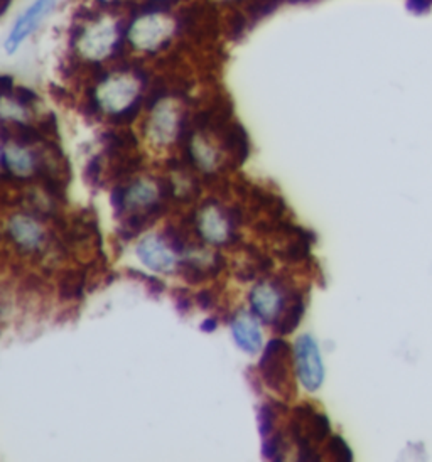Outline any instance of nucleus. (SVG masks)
I'll use <instances>...</instances> for the list:
<instances>
[{"mask_svg": "<svg viewBox=\"0 0 432 462\" xmlns=\"http://www.w3.org/2000/svg\"><path fill=\"white\" fill-rule=\"evenodd\" d=\"M7 237L13 240L15 247L23 251L40 250L44 243V235L41 231L40 225L32 220V214L29 216H13L7 225Z\"/></svg>", "mask_w": 432, "mask_h": 462, "instance_id": "0eeeda50", "label": "nucleus"}, {"mask_svg": "<svg viewBox=\"0 0 432 462\" xmlns=\"http://www.w3.org/2000/svg\"><path fill=\"white\" fill-rule=\"evenodd\" d=\"M262 456L263 459H267V461H282L284 459V437L280 432L263 439Z\"/></svg>", "mask_w": 432, "mask_h": 462, "instance_id": "6ab92c4d", "label": "nucleus"}, {"mask_svg": "<svg viewBox=\"0 0 432 462\" xmlns=\"http://www.w3.org/2000/svg\"><path fill=\"white\" fill-rule=\"evenodd\" d=\"M129 276L131 277H139L142 278V280H145V284L149 285V292L154 295V297H158L159 294H162V292L166 291V285H164V282H161L159 278L156 277H147L145 274H142V272H133V270H129Z\"/></svg>", "mask_w": 432, "mask_h": 462, "instance_id": "a878e982", "label": "nucleus"}, {"mask_svg": "<svg viewBox=\"0 0 432 462\" xmlns=\"http://www.w3.org/2000/svg\"><path fill=\"white\" fill-rule=\"evenodd\" d=\"M85 284H87V268L66 272L65 277L61 278V284H60L61 301H73V299L79 301V299H83Z\"/></svg>", "mask_w": 432, "mask_h": 462, "instance_id": "f8f14e48", "label": "nucleus"}, {"mask_svg": "<svg viewBox=\"0 0 432 462\" xmlns=\"http://www.w3.org/2000/svg\"><path fill=\"white\" fill-rule=\"evenodd\" d=\"M197 303L201 309H205V311H208L211 305H213V295H211V291H201L197 295Z\"/></svg>", "mask_w": 432, "mask_h": 462, "instance_id": "473e14b6", "label": "nucleus"}, {"mask_svg": "<svg viewBox=\"0 0 432 462\" xmlns=\"http://www.w3.org/2000/svg\"><path fill=\"white\" fill-rule=\"evenodd\" d=\"M252 23H250L247 14L244 13L240 7H232V13L226 14L223 29L228 36V40L240 41L245 38L247 31H250Z\"/></svg>", "mask_w": 432, "mask_h": 462, "instance_id": "2eb2a0df", "label": "nucleus"}, {"mask_svg": "<svg viewBox=\"0 0 432 462\" xmlns=\"http://www.w3.org/2000/svg\"><path fill=\"white\" fill-rule=\"evenodd\" d=\"M289 367H290V346L284 340H271L263 349L259 370L262 373L263 382L275 392H286Z\"/></svg>", "mask_w": 432, "mask_h": 462, "instance_id": "7ed1b4c3", "label": "nucleus"}, {"mask_svg": "<svg viewBox=\"0 0 432 462\" xmlns=\"http://www.w3.org/2000/svg\"><path fill=\"white\" fill-rule=\"evenodd\" d=\"M145 96L144 95H137L131 104L124 106L122 110H115L112 115H110V122L114 125H129L133 120L137 119V115L141 113L142 105H144Z\"/></svg>", "mask_w": 432, "mask_h": 462, "instance_id": "a211bd4d", "label": "nucleus"}, {"mask_svg": "<svg viewBox=\"0 0 432 462\" xmlns=\"http://www.w3.org/2000/svg\"><path fill=\"white\" fill-rule=\"evenodd\" d=\"M14 88H15V86H14L13 77L2 75V77H0V92H2V96H4V98H9Z\"/></svg>", "mask_w": 432, "mask_h": 462, "instance_id": "2f4dec72", "label": "nucleus"}, {"mask_svg": "<svg viewBox=\"0 0 432 462\" xmlns=\"http://www.w3.org/2000/svg\"><path fill=\"white\" fill-rule=\"evenodd\" d=\"M100 142L106 147V154L108 158L115 159L122 154V150L135 149L137 147V137L132 131L125 132H104L100 137Z\"/></svg>", "mask_w": 432, "mask_h": 462, "instance_id": "ddd939ff", "label": "nucleus"}, {"mask_svg": "<svg viewBox=\"0 0 432 462\" xmlns=\"http://www.w3.org/2000/svg\"><path fill=\"white\" fill-rule=\"evenodd\" d=\"M100 172H102V158H100V156H95V158H92V160L88 162L87 169H85V181H87L88 185L93 186V187L98 186Z\"/></svg>", "mask_w": 432, "mask_h": 462, "instance_id": "b1692460", "label": "nucleus"}, {"mask_svg": "<svg viewBox=\"0 0 432 462\" xmlns=\"http://www.w3.org/2000/svg\"><path fill=\"white\" fill-rule=\"evenodd\" d=\"M40 131L44 135H58V122L54 113H48L46 119L41 120Z\"/></svg>", "mask_w": 432, "mask_h": 462, "instance_id": "c756f323", "label": "nucleus"}, {"mask_svg": "<svg viewBox=\"0 0 432 462\" xmlns=\"http://www.w3.org/2000/svg\"><path fill=\"white\" fill-rule=\"evenodd\" d=\"M174 303H176V309L178 313L184 316L189 313L191 309V299H189V292L186 289H176L174 291Z\"/></svg>", "mask_w": 432, "mask_h": 462, "instance_id": "bb28decb", "label": "nucleus"}, {"mask_svg": "<svg viewBox=\"0 0 432 462\" xmlns=\"http://www.w3.org/2000/svg\"><path fill=\"white\" fill-rule=\"evenodd\" d=\"M250 305L265 324H275L286 307V295L275 282H259L250 292Z\"/></svg>", "mask_w": 432, "mask_h": 462, "instance_id": "20e7f679", "label": "nucleus"}, {"mask_svg": "<svg viewBox=\"0 0 432 462\" xmlns=\"http://www.w3.org/2000/svg\"><path fill=\"white\" fill-rule=\"evenodd\" d=\"M195 230L201 240H207L208 243H228L230 237L234 235L228 222H226V212L223 213L218 208V203L215 199H208L203 204L201 214L197 216Z\"/></svg>", "mask_w": 432, "mask_h": 462, "instance_id": "39448f33", "label": "nucleus"}, {"mask_svg": "<svg viewBox=\"0 0 432 462\" xmlns=\"http://www.w3.org/2000/svg\"><path fill=\"white\" fill-rule=\"evenodd\" d=\"M179 274L189 284H199L205 278H210L208 277V268H201L193 260H184V262H181L179 264Z\"/></svg>", "mask_w": 432, "mask_h": 462, "instance_id": "aec40b11", "label": "nucleus"}, {"mask_svg": "<svg viewBox=\"0 0 432 462\" xmlns=\"http://www.w3.org/2000/svg\"><path fill=\"white\" fill-rule=\"evenodd\" d=\"M11 4H13V0H0V15H5V14H7Z\"/></svg>", "mask_w": 432, "mask_h": 462, "instance_id": "f704fd0d", "label": "nucleus"}, {"mask_svg": "<svg viewBox=\"0 0 432 462\" xmlns=\"http://www.w3.org/2000/svg\"><path fill=\"white\" fill-rule=\"evenodd\" d=\"M304 311H306V304H304V299H302L301 294L294 292V294L289 297L286 311L275 321V332H277L279 336H286V334L294 332L296 328L299 326V322H301Z\"/></svg>", "mask_w": 432, "mask_h": 462, "instance_id": "9d476101", "label": "nucleus"}, {"mask_svg": "<svg viewBox=\"0 0 432 462\" xmlns=\"http://www.w3.org/2000/svg\"><path fill=\"white\" fill-rule=\"evenodd\" d=\"M286 405L282 403H265L262 407H259L257 412V425H259V434L265 437L272 436L274 434L275 421L277 415L286 412Z\"/></svg>", "mask_w": 432, "mask_h": 462, "instance_id": "dca6fc26", "label": "nucleus"}, {"mask_svg": "<svg viewBox=\"0 0 432 462\" xmlns=\"http://www.w3.org/2000/svg\"><path fill=\"white\" fill-rule=\"evenodd\" d=\"M228 4L230 7H240L247 14L252 26H255L265 17L272 15L284 4V0H230Z\"/></svg>", "mask_w": 432, "mask_h": 462, "instance_id": "9b49d317", "label": "nucleus"}, {"mask_svg": "<svg viewBox=\"0 0 432 462\" xmlns=\"http://www.w3.org/2000/svg\"><path fill=\"white\" fill-rule=\"evenodd\" d=\"M13 139L17 146H34L42 142V133L40 129H34L21 120H13Z\"/></svg>", "mask_w": 432, "mask_h": 462, "instance_id": "f3484780", "label": "nucleus"}, {"mask_svg": "<svg viewBox=\"0 0 432 462\" xmlns=\"http://www.w3.org/2000/svg\"><path fill=\"white\" fill-rule=\"evenodd\" d=\"M294 348L299 382L308 392H317L325 382V367L315 338L309 334H302L298 338Z\"/></svg>", "mask_w": 432, "mask_h": 462, "instance_id": "f03ea898", "label": "nucleus"}, {"mask_svg": "<svg viewBox=\"0 0 432 462\" xmlns=\"http://www.w3.org/2000/svg\"><path fill=\"white\" fill-rule=\"evenodd\" d=\"M161 238L166 241V245L174 253H184L186 251V247H188L186 237H184L179 230H176L174 226H166V230L162 231Z\"/></svg>", "mask_w": 432, "mask_h": 462, "instance_id": "4be33fe9", "label": "nucleus"}, {"mask_svg": "<svg viewBox=\"0 0 432 462\" xmlns=\"http://www.w3.org/2000/svg\"><path fill=\"white\" fill-rule=\"evenodd\" d=\"M158 193L159 198L162 199L164 203L176 198V187H174V183L170 181V177L158 179Z\"/></svg>", "mask_w": 432, "mask_h": 462, "instance_id": "cd10ccee", "label": "nucleus"}, {"mask_svg": "<svg viewBox=\"0 0 432 462\" xmlns=\"http://www.w3.org/2000/svg\"><path fill=\"white\" fill-rule=\"evenodd\" d=\"M226 222L232 230V233H236V230L244 223V212L240 206H232L230 210H226Z\"/></svg>", "mask_w": 432, "mask_h": 462, "instance_id": "c85d7f7f", "label": "nucleus"}, {"mask_svg": "<svg viewBox=\"0 0 432 462\" xmlns=\"http://www.w3.org/2000/svg\"><path fill=\"white\" fill-rule=\"evenodd\" d=\"M56 5H58V0H34L26 11L15 19L7 38L4 41V51L7 54L17 53L21 46L53 14Z\"/></svg>", "mask_w": 432, "mask_h": 462, "instance_id": "f257e3e1", "label": "nucleus"}, {"mask_svg": "<svg viewBox=\"0 0 432 462\" xmlns=\"http://www.w3.org/2000/svg\"><path fill=\"white\" fill-rule=\"evenodd\" d=\"M232 334H234L236 346L242 351H245L249 355H257L261 351L262 332H261L257 319L247 311H238L232 319Z\"/></svg>", "mask_w": 432, "mask_h": 462, "instance_id": "423d86ee", "label": "nucleus"}, {"mask_svg": "<svg viewBox=\"0 0 432 462\" xmlns=\"http://www.w3.org/2000/svg\"><path fill=\"white\" fill-rule=\"evenodd\" d=\"M327 450H329V454H331L336 461H354V454H352V450H350L348 444H346L341 437H333V439L329 440V444H327Z\"/></svg>", "mask_w": 432, "mask_h": 462, "instance_id": "5701e85b", "label": "nucleus"}, {"mask_svg": "<svg viewBox=\"0 0 432 462\" xmlns=\"http://www.w3.org/2000/svg\"><path fill=\"white\" fill-rule=\"evenodd\" d=\"M110 201H112V206H114V210L117 213V216H122V213L127 210V187L117 186L112 191Z\"/></svg>", "mask_w": 432, "mask_h": 462, "instance_id": "393cba45", "label": "nucleus"}, {"mask_svg": "<svg viewBox=\"0 0 432 462\" xmlns=\"http://www.w3.org/2000/svg\"><path fill=\"white\" fill-rule=\"evenodd\" d=\"M158 203V193L145 181H137L135 185L127 187V208H149Z\"/></svg>", "mask_w": 432, "mask_h": 462, "instance_id": "4468645a", "label": "nucleus"}, {"mask_svg": "<svg viewBox=\"0 0 432 462\" xmlns=\"http://www.w3.org/2000/svg\"><path fill=\"white\" fill-rule=\"evenodd\" d=\"M225 267H226V262H225L222 253H215V255H213V262L208 265V277H218V276L222 274Z\"/></svg>", "mask_w": 432, "mask_h": 462, "instance_id": "7c9ffc66", "label": "nucleus"}, {"mask_svg": "<svg viewBox=\"0 0 432 462\" xmlns=\"http://www.w3.org/2000/svg\"><path fill=\"white\" fill-rule=\"evenodd\" d=\"M9 98L21 108H34V105L40 102L38 93L31 88H26V86H15Z\"/></svg>", "mask_w": 432, "mask_h": 462, "instance_id": "412c9836", "label": "nucleus"}, {"mask_svg": "<svg viewBox=\"0 0 432 462\" xmlns=\"http://www.w3.org/2000/svg\"><path fill=\"white\" fill-rule=\"evenodd\" d=\"M223 147L234 160V168L242 166L250 156L249 133L244 125L232 122L222 133Z\"/></svg>", "mask_w": 432, "mask_h": 462, "instance_id": "1a4fd4ad", "label": "nucleus"}, {"mask_svg": "<svg viewBox=\"0 0 432 462\" xmlns=\"http://www.w3.org/2000/svg\"><path fill=\"white\" fill-rule=\"evenodd\" d=\"M170 251L172 250L166 245V241L154 235L144 238L137 247V255L141 262L151 270L164 274H170L174 268V258Z\"/></svg>", "mask_w": 432, "mask_h": 462, "instance_id": "6e6552de", "label": "nucleus"}, {"mask_svg": "<svg viewBox=\"0 0 432 462\" xmlns=\"http://www.w3.org/2000/svg\"><path fill=\"white\" fill-rule=\"evenodd\" d=\"M216 328H218V321H216L215 317H210V319L203 321V324H201V331H203V332H215Z\"/></svg>", "mask_w": 432, "mask_h": 462, "instance_id": "72a5a7b5", "label": "nucleus"}]
</instances>
